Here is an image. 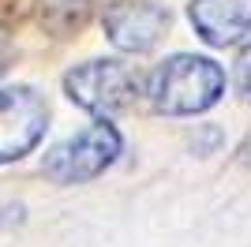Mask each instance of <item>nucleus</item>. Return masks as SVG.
Returning a JSON list of instances; mask_svg holds the SVG:
<instances>
[{
	"label": "nucleus",
	"instance_id": "f257e3e1",
	"mask_svg": "<svg viewBox=\"0 0 251 247\" xmlns=\"http://www.w3.org/2000/svg\"><path fill=\"white\" fill-rule=\"evenodd\" d=\"M150 105L165 116H195L225 94V72L210 56L176 52L169 56L147 82Z\"/></svg>",
	"mask_w": 251,
	"mask_h": 247
},
{
	"label": "nucleus",
	"instance_id": "f03ea898",
	"mask_svg": "<svg viewBox=\"0 0 251 247\" xmlns=\"http://www.w3.org/2000/svg\"><path fill=\"white\" fill-rule=\"evenodd\" d=\"M139 90H143V79L124 60H86L64 75V94L79 109L101 116V120L131 109Z\"/></svg>",
	"mask_w": 251,
	"mask_h": 247
},
{
	"label": "nucleus",
	"instance_id": "7ed1b4c3",
	"mask_svg": "<svg viewBox=\"0 0 251 247\" xmlns=\"http://www.w3.org/2000/svg\"><path fill=\"white\" fill-rule=\"evenodd\" d=\"M120 131L109 120H98L90 127H83L79 135L64 139L42 157V173L52 184H86L101 176L109 165L120 157Z\"/></svg>",
	"mask_w": 251,
	"mask_h": 247
},
{
	"label": "nucleus",
	"instance_id": "20e7f679",
	"mask_svg": "<svg viewBox=\"0 0 251 247\" xmlns=\"http://www.w3.org/2000/svg\"><path fill=\"white\" fill-rule=\"evenodd\" d=\"M49 124V101L34 86H4L0 90V165L19 161L42 143Z\"/></svg>",
	"mask_w": 251,
	"mask_h": 247
},
{
	"label": "nucleus",
	"instance_id": "39448f33",
	"mask_svg": "<svg viewBox=\"0 0 251 247\" xmlns=\"http://www.w3.org/2000/svg\"><path fill=\"white\" fill-rule=\"evenodd\" d=\"M169 30V11L154 0H120L105 11V38L120 52H147Z\"/></svg>",
	"mask_w": 251,
	"mask_h": 247
},
{
	"label": "nucleus",
	"instance_id": "423d86ee",
	"mask_svg": "<svg viewBox=\"0 0 251 247\" xmlns=\"http://www.w3.org/2000/svg\"><path fill=\"white\" fill-rule=\"evenodd\" d=\"M188 19L206 45H236L251 30V0H191Z\"/></svg>",
	"mask_w": 251,
	"mask_h": 247
},
{
	"label": "nucleus",
	"instance_id": "0eeeda50",
	"mask_svg": "<svg viewBox=\"0 0 251 247\" xmlns=\"http://www.w3.org/2000/svg\"><path fill=\"white\" fill-rule=\"evenodd\" d=\"M86 4L90 0H45V23L52 30H68V26H79L86 15Z\"/></svg>",
	"mask_w": 251,
	"mask_h": 247
},
{
	"label": "nucleus",
	"instance_id": "6e6552de",
	"mask_svg": "<svg viewBox=\"0 0 251 247\" xmlns=\"http://www.w3.org/2000/svg\"><path fill=\"white\" fill-rule=\"evenodd\" d=\"M236 86H240V94L251 101V45H244L240 60H236Z\"/></svg>",
	"mask_w": 251,
	"mask_h": 247
},
{
	"label": "nucleus",
	"instance_id": "1a4fd4ad",
	"mask_svg": "<svg viewBox=\"0 0 251 247\" xmlns=\"http://www.w3.org/2000/svg\"><path fill=\"white\" fill-rule=\"evenodd\" d=\"M244 161L251 165V139H248V146H244Z\"/></svg>",
	"mask_w": 251,
	"mask_h": 247
}]
</instances>
